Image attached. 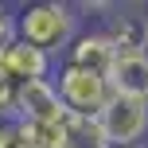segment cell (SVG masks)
<instances>
[{
	"mask_svg": "<svg viewBox=\"0 0 148 148\" xmlns=\"http://www.w3.org/2000/svg\"><path fill=\"white\" fill-rule=\"evenodd\" d=\"M62 62H74V66H82V70H94V74H105V78H109L113 62H117V47L109 43V35H105L101 27H90V31H82L70 43V51H66Z\"/></svg>",
	"mask_w": 148,
	"mask_h": 148,
	"instance_id": "cell-7",
	"label": "cell"
},
{
	"mask_svg": "<svg viewBox=\"0 0 148 148\" xmlns=\"http://www.w3.org/2000/svg\"><path fill=\"white\" fill-rule=\"evenodd\" d=\"M20 39V27H16V16L8 12L4 4H0V51H8V47Z\"/></svg>",
	"mask_w": 148,
	"mask_h": 148,
	"instance_id": "cell-9",
	"label": "cell"
},
{
	"mask_svg": "<svg viewBox=\"0 0 148 148\" xmlns=\"http://www.w3.org/2000/svg\"><path fill=\"white\" fill-rule=\"evenodd\" d=\"M97 121H101V133H105V140H109V148L140 144L148 136V97L113 94Z\"/></svg>",
	"mask_w": 148,
	"mask_h": 148,
	"instance_id": "cell-3",
	"label": "cell"
},
{
	"mask_svg": "<svg viewBox=\"0 0 148 148\" xmlns=\"http://www.w3.org/2000/svg\"><path fill=\"white\" fill-rule=\"evenodd\" d=\"M55 90H59L66 113H74V117H101V109L113 97V86H109L105 74L82 70V66H74V62H59Z\"/></svg>",
	"mask_w": 148,
	"mask_h": 148,
	"instance_id": "cell-2",
	"label": "cell"
},
{
	"mask_svg": "<svg viewBox=\"0 0 148 148\" xmlns=\"http://www.w3.org/2000/svg\"><path fill=\"white\" fill-rule=\"evenodd\" d=\"M16 27L20 39L31 47H39L43 55H51L55 62L66 59L70 43L82 35L78 31V8L62 4V0H39V4H23L16 12Z\"/></svg>",
	"mask_w": 148,
	"mask_h": 148,
	"instance_id": "cell-1",
	"label": "cell"
},
{
	"mask_svg": "<svg viewBox=\"0 0 148 148\" xmlns=\"http://www.w3.org/2000/svg\"><path fill=\"white\" fill-rule=\"evenodd\" d=\"M129 148H144V144H129Z\"/></svg>",
	"mask_w": 148,
	"mask_h": 148,
	"instance_id": "cell-10",
	"label": "cell"
},
{
	"mask_svg": "<svg viewBox=\"0 0 148 148\" xmlns=\"http://www.w3.org/2000/svg\"><path fill=\"white\" fill-rule=\"evenodd\" d=\"M12 113L20 121H31V125H59V121H66V105H62L59 90H55V78L20 86Z\"/></svg>",
	"mask_w": 148,
	"mask_h": 148,
	"instance_id": "cell-5",
	"label": "cell"
},
{
	"mask_svg": "<svg viewBox=\"0 0 148 148\" xmlns=\"http://www.w3.org/2000/svg\"><path fill=\"white\" fill-rule=\"evenodd\" d=\"M55 70H59V62L51 55H43L39 47L23 43V39H16L8 51H0V82L12 90L27 86V82H47V78H55Z\"/></svg>",
	"mask_w": 148,
	"mask_h": 148,
	"instance_id": "cell-4",
	"label": "cell"
},
{
	"mask_svg": "<svg viewBox=\"0 0 148 148\" xmlns=\"http://www.w3.org/2000/svg\"><path fill=\"white\" fill-rule=\"evenodd\" d=\"M97 27L109 35L117 55H148V16L140 8H113Z\"/></svg>",
	"mask_w": 148,
	"mask_h": 148,
	"instance_id": "cell-6",
	"label": "cell"
},
{
	"mask_svg": "<svg viewBox=\"0 0 148 148\" xmlns=\"http://www.w3.org/2000/svg\"><path fill=\"white\" fill-rule=\"evenodd\" d=\"M109 86L113 94L148 97V55H117V62L109 70Z\"/></svg>",
	"mask_w": 148,
	"mask_h": 148,
	"instance_id": "cell-8",
	"label": "cell"
}]
</instances>
